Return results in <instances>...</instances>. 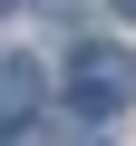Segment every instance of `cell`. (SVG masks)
Returning a JSON list of instances; mask_svg holds the SVG:
<instances>
[{"mask_svg": "<svg viewBox=\"0 0 136 146\" xmlns=\"http://www.w3.org/2000/svg\"><path fill=\"white\" fill-rule=\"evenodd\" d=\"M39 98H49V68L39 58H0V127H29Z\"/></svg>", "mask_w": 136, "mask_h": 146, "instance_id": "obj_2", "label": "cell"}, {"mask_svg": "<svg viewBox=\"0 0 136 146\" xmlns=\"http://www.w3.org/2000/svg\"><path fill=\"white\" fill-rule=\"evenodd\" d=\"M117 20H136V0H117Z\"/></svg>", "mask_w": 136, "mask_h": 146, "instance_id": "obj_3", "label": "cell"}, {"mask_svg": "<svg viewBox=\"0 0 136 146\" xmlns=\"http://www.w3.org/2000/svg\"><path fill=\"white\" fill-rule=\"evenodd\" d=\"M0 10H10V0H0Z\"/></svg>", "mask_w": 136, "mask_h": 146, "instance_id": "obj_4", "label": "cell"}, {"mask_svg": "<svg viewBox=\"0 0 136 146\" xmlns=\"http://www.w3.org/2000/svg\"><path fill=\"white\" fill-rule=\"evenodd\" d=\"M126 88H136V68H126L117 49H78V68H68V98H78L88 117H117V107H126Z\"/></svg>", "mask_w": 136, "mask_h": 146, "instance_id": "obj_1", "label": "cell"}]
</instances>
